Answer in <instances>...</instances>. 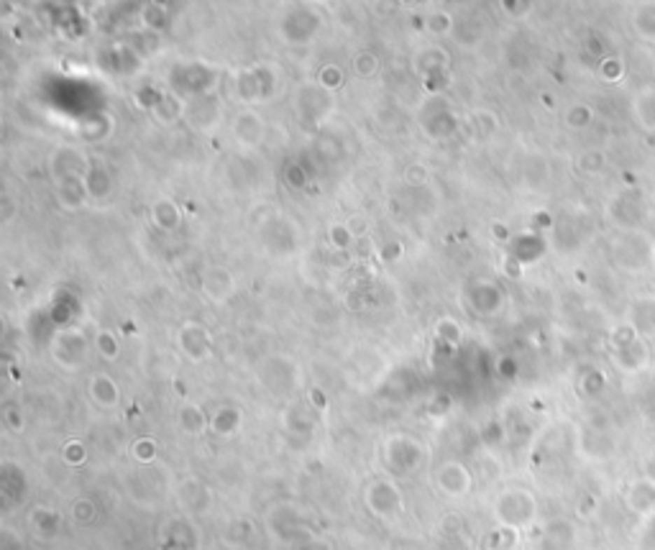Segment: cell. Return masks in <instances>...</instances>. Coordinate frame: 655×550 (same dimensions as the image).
<instances>
[{
    "instance_id": "1",
    "label": "cell",
    "mask_w": 655,
    "mask_h": 550,
    "mask_svg": "<svg viewBox=\"0 0 655 550\" xmlns=\"http://www.w3.org/2000/svg\"><path fill=\"white\" fill-rule=\"evenodd\" d=\"M627 323L640 338H655V295H640L627 310Z\"/></svg>"
},
{
    "instance_id": "2",
    "label": "cell",
    "mask_w": 655,
    "mask_h": 550,
    "mask_svg": "<svg viewBox=\"0 0 655 550\" xmlns=\"http://www.w3.org/2000/svg\"><path fill=\"white\" fill-rule=\"evenodd\" d=\"M627 507L638 514H648L655 509V479H635L627 486Z\"/></svg>"
},
{
    "instance_id": "3",
    "label": "cell",
    "mask_w": 655,
    "mask_h": 550,
    "mask_svg": "<svg viewBox=\"0 0 655 550\" xmlns=\"http://www.w3.org/2000/svg\"><path fill=\"white\" fill-rule=\"evenodd\" d=\"M619 364L630 369V372H640L642 366H648V346L642 338H635V341L619 346Z\"/></svg>"
},
{
    "instance_id": "4",
    "label": "cell",
    "mask_w": 655,
    "mask_h": 550,
    "mask_svg": "<svg viewBox=\"0 0 655 550\" xmlns=\"http://www.w3.org/2000/svg\"><path fill=\"white\" fill-rule=\"evenodd\" d=\"M638 29L648 36H655V3H645V6L638 10Z\"/></svg>"
},
{
    "instance_id": "5",
    "label": "cell",
    "mask_w": 655,
    "mask_h": 550,
    "mask_svg": "<svg viewBox=\"0 0 655 550\" xmlns=\"http://www.w3.org/2000/svg\"><path fill=\"white\" fill-rule=\"evenodd\" d=\"M653 264H655V248H653Z\"/></svg>"
}]
</instances>
